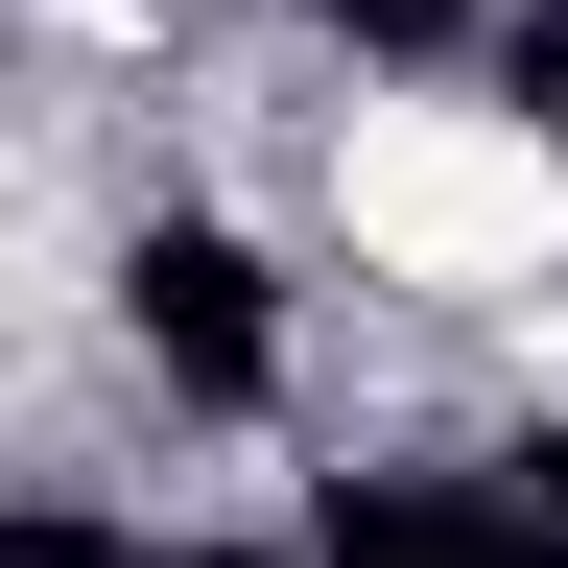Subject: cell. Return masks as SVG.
I'll list each match as a JSON object with an SVG mask.
<instances>
[{
  "mask_svg": "<svg viewBox=\"0 0 568 568\" xmlns=\"http://www.w3.org/2000/svg\"><path fill=\"white\" fill-rule=\"evenodd\" d=\"M142 355H166L190 403H261V355H284L261 332V261L237 237H142Z\"/></svg>",
  "mask_w": 568,
  "mask_h": 568,
  "instance_id": "cell-1",
  "label": "cell"
},
{
  "mask_svg": "<svg viewBox=\"0 0 568 568\" xmlns=\"http://www.w3.org/2000/svg\"><path fill=\"white\" fill-rule=\"evenodd\" d=\"M332 568H568V545L474 521V497H332Z\"/></svg>",
  "mask_w": 568,
  "mask_h": 568,
  "instance_id": "cell-2",
  "label": "cell"
},
{
  "mask_svg": "<svg viewBox=\"0 0 568 568\" xmlns=\"http://www.w3.org/2000/svg\"><path fill=\"white\" fill-rule=\"evenodd\" d=\"M332 24H355V48H450V0H332Z\"/></svg>",
  "mask_w": 568,
  "mask_h": 568,
  "instance_id": "cell-3",
  "label": "cell"
},
{
  "mask_svg": "<svg viewBox=\"0 0 568 568\" xmlns=\"http://www.w3.org/2000/svg\"><path fill=\"white\" fill-rule=\"evenodd\" d=\"M0 568H95V545H71V521H0Z\"/></svg>",
  "mask_w": 568,
  "mask_h": 568,
  "instance_id": "cell-4",
  "label": "cell"
}]
</instances>
